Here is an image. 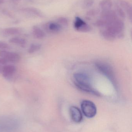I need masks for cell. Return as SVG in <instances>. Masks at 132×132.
<instances>
[{
  "label": "cell",
  "mask_w": 132,
  "mask_h": 132,
  "mask_svg": "<svg viewBox=\"0 0 132 132\" xmlns=\"http://www.w3.org/2000/svg\"><path fill=\"white\" fill-rule=\"evenodd\" d=\"M125 25L122 20L117 19L111 21L106 22L104 28L101 31L102 35L108 39H114L120 38L124 29Z\"/></svg>",
  "instance_id": "obj_1"
},
{
  "label": "cell",
  "mask_w": 132,
  "mask_h": 132,
  "mask_svg": "<svg viewBox=\"0 0 132 132\" xmlns=\"http://www.w3.org/2000/svg\"><path fill=\"white\" fill-rule=\"evenodd\" d=\"M74 83L76 87L81 90L97 96H100V94L91 85L89 76L83 73H77L74 75Z\"/></svg>",
  "instance_id": "obj_2"
},
{
  "label": "cell",
  "mask_w": 132,
  "mask_h": 132,
  "mask_svg": "<svg viewBox=\"0 0 132 132\" xmlns=\"http://www.w3.org/2000/svg\"><path fill=\"white\" fill-rule=\"evenodd\" d=\"M81 107L83 114L88 118H94L97 114V107L95 104L91 101L86 100L82 101Z\"/></svg>",
  "instance_id": "obj_3"
},
{
  "label": "cell",
  "mask_w": 132,
  "mask_h": 132,
  "mask_svg": "<svg viewBox=\"0 0 132 132\" xmlns=\"http://www.w3.org/2000/svg\"><path fill=\"white\" fill-rule=\"evenodd\" d=\"M96 65L102 73H103L107 77L110 79V80L114 84V75L111 67L108 64L102 62L97 63Z\"/></svg>",
  "instance_id": "obj_4"
},
{
  "label": "cell",
  "mask_w": 132,
  "mask_h": 132,
  "mask_svg": "<svg viewBox=\"0 0 132 132\" xmlns=\"http://www.w3.org/2000/svg\"><path fill=\"white\" fill-rule=\"evenodd\" d=\"M0 57L6 60L8 63H16L19 62L21 57L18 53L7 50H0Z\"/></svg>",
  "instance_id": "obj_5"
},
{
  "label": "cell",
  "mask_w": 132,
  "mask_h": 132,
  "mask_svg": "<svg viewBox=\"0 0 132 132\" xmlns=\"http://www.w3.org/2000/svg\"><path fill=\"white\" fill-rule=\"evenodd\" d=\"M74 27L77 31L81 32H88L91 29V27L84 21L78 17L75 18Z\"/></svg>",
  "instance_id": "obj_6"
},
{
  "label": "cell",
  "mask_w": 132,
  "mask_h": 132,
  "mask_svg": "<svg viewBox=\"0 0 132 132\" xmlns=\"http://www.w3.org/2000/svg\"><path fill=\"white\" fill-rule=\"evenodd\" d=\"M63 26L57 22H50L45 24L44 28L47 32L52 33H56L60 31Z\"/></svg>",
  "instance_id": "obj_7"
},
{
  "label": "cell",
  "mask_w": 132,
  "mask_h": 132,
  "mask_svg": "<svg viewBox=\"0 0 132 132\" xmlns=\"http://www.w3.org/2000/svg\"><path fill=\"white\" fill-rule=\"evenodd\" d=\"M70 113L71 118L76 123H80L83 120V116L80 110L77 107L73 106L70 108Z\"/></svg>",
  "instance_id": "obj_8"
},
{
  "label": "cell",
  "mask_w": 132,
  "mask_h": 132,
  "mask_svg": "<svg viewBox=\"0 0 132 132\" xmlns=\"http://www.w3.org/2000/svg\"><path fill=\"white\" fill-rule=\"evenodd\" d=\"M22 30L20 28L16 27L5 28L0 31V34L4 37L16 35L21 33Z\"/></svg>",
  "instance_id": "obj_9"
},
{
  "label": "cell",
  "mask_w": 132,
  "mask_h": 132,
  "mask_svg": "<svg viewBox=\"0 0 132 132\" xmlns=\"http://www.w3.org/2000/svg\"><path fill=\"white\" fill-rule=\"evenodd\" d=\"M101 19L108 22L117 19L118 17L115 11L110 10L102 11L101 14Z\"/></svg>",
  "instance_id": "obj_10"
},
{
  "label": "cell",
  "mask_w": 132,
  "mask_h": 132,
  "mask_svg": "<svg viewBox=\"0 0 132 132\" xmlns=\"http://www.w3.org/2000/svg\"><path fill=\"white\" fill-rule=\"evenodd\" d=\"M16 71L14 66L12 65H7L3 66L1 73L4 77L9 78L12 77Z\"/></svg>",
  "instance_id": "obj_11"
},
{
  "label": "cell",
  "mask_w": 132,
  "mask_h": 132,
  "mask_svg": "<svg viewBox=\"0 0 132 132\" xmlns=\"http://www.w3.org/2000/svg\"><path fill=\"white\" fill-rule=\"evenodd\" d=\"M21 11L22 12L28 13L38 17H42L43 16L42 13L40 10L34 7L24 8L21 9Z\"/></svg>",
  "instance_id": "obj_12"
},
{
  "label": "cell",
  "mask_w": 132,
  "mask_h": 132,
  "mask_svg": "<svg viewBox=\"0 0 132 132\" xmlns=\"http://www.w3.org/2000/svg\"><path fill=\"white\" fill-rule=\"evenodd\" d=\"M119 4H120V7L125 10L127 12L129 18L130 19L131 21L132 20V7L131 5L128 2L125 1L120 0L119 2Z\"/></svg>",
  "instance_id": "obj_13"
},
{
  "label": "cell",
  "mask_w": 132,
  "mask_h": 132,
  "mask_svg": "<svg viewBox=\"0 0 132 132\" xmlns=\"http://www.w3.org/2000/svg\"><path fill=\"white\" fill-rule=\"evenodd\" d=\"M32 34L34 38L36 39L43 38L45 36V33L44 31L36 26L33 27Z\"/></svg>",
  "instance_id": "obj_14"
},
{
  "label": "cell",
  "mask_w": 132,
  "mask_h": 132,
  "mask_svg": "<svg viewBox=\"0 0 132 132\" xmlns=\"http://www.w3.org/2000/svg\"><path fill=\"white\" fill-rule=\"evenodd\" d=\"M9 42L10 43L18 45L22 48H24L26 44L25 39L19 37H13L9 39Z\"/></svg>",
  "instance_id": "obj_15"
},
{
  "label": "cell",
  "mask_w": 132,
  "mask_h": 132,
  "mask_svg": "<svg viewBox=\"0 0 132 132\" xmlns=\"http://www.w3.org/2000/svg\"><path fill=\"white\" fill-rule=\"evenodd\" d=\"M100 9L104 11L111 10L112 7V2L111 0H103L99 4Z\"/></svg>",
  "instance_id": "obj_16"
},
{
  "label": "cell",
  "mask_w": 132,
  "mask_h": 132,
  "mask_svg": "<svg viewBox=\"0 0 132 132\" xmlns=\"http://www.w3.org/2000/svg\"><path fill=\"white\" fill-rule=\"evenodd\" d=\"M41 46H42L41 45L39 44L34 43V44H31L28 49V53L29 54L34 53L39 50L41 49Z\"/></svg>",
  "instance_id": "obj_17"
},
{
  "label": "cell",
  "mask_w": 132,
  "mask_h": 132,
  "mask_svg": "<svg viewBox=\"0 0 132 132\" xmlns=\"http://www.w3.org/2000/svg\"><path fill=\"white\" fill-rule=\"evenodd\" d=\"M94 0H84L82 3V8L84 9H87L91 7L94 4Z\"/></svg>",
  "instance_id": "obj_18"
},
{
  "label": "cell",
  "mask_w": 132,
  "mask_h": 132,
  "mask_svg": "<svg viewBox=\"0 0 132 132\" xmlns=\"http://www.w3.org/2000/svg\"><path fill=\"white\" fill-rule=\"evenodd\" d=\"M115 10H116V14H118L120 17L122 18H125L126 17V14L122 8H121L119 5H116L115 6Z\"/></svg>",
  "instance_id": "obj_19"
},
{
  "label": "cell",
  "mask_w": 132,
  "mask_h": 132,
  "mask_svg": "<svg viewBox=\"0 0 132 132\" xmlns=\"http://www.w3.org/2000/svg\"><path fill=\"white\" fill-rule=\"evenodd\" d=\"M57 22L61 25L62 26H66L68 24V21L66 18L61 17L57 19Z\"/></svg>",
  "instance_id": "obj_20"
},
{
  "label": "cell",
  "mask_w": 132,
  "mask_h": 132,
  "mask_svg": "<svg viewBox=\"0 0 132 132\" xmlns=\"http://www.w3.org/2000/svg\"><path fill=\"white\" fill-rule=\"evenodd\" d=\"M10 48L8 44L4 42L0 41V50H7Z\"/></svg>",
  "instance_id": "obj_21"
},
{
  "label": "cell",
  "mask_w": 132,
  "mask_h": 132,
  "mask_svg": "<svg viewBox=\"0 0 132 132\" xmlns=\"http://www.w3.org/2000/svg\"><path fill=\"white\" fill-rule=\"evenodd\" d=\"M98 12H98V10H97V9H92V10H90L88 12L87 15L88 16L92 17V16H94L97 15Z\"/></svg>",
  "instance_id": "obj_22"
},
{
  "label": "cell",
  "mask_w": 132,
  "mask_h": 132,
  "mask_svg": "<svg viewBox=\"0 0 132 132\" xmlns=\"http://www.w3.org/2000/svg\"><path fill=\"white\" fill-rule=\"evenodd\" d=\"M9 63L6 60L4 59V58L0 57V65L2 66L5 65H8Z\"/></svg>",
  "instance_id": "obj_23"
},
{
  "label": "cell",
  "mask_w": 132,
  "mask_h": 132,
  "mask_svg": "<svg viewBox=\"0 0 132 132\" xmlns=\"http://www.w3.org/2000/svg\"><path fill=\"white\" fill-rule=\"evenodd\" d=\"M3 12L4 14L6 15L7 16H9V17H10V18L12 17V14L9 11H7V10H3Z\"/></svg>",
  "instance_id": "obj_24"
},
{
  "label": "cell",
  "mask_w": 132,
  "mask_h": 132,
  "mask_svg": "<svg viewBox=\"0 0 132 132\" xmlns=\"http://www.w3.org/2000/svg\"><path fill=\"white\" fill-rule=\"evenodd\" d=\"M11 1L13 2H17L21 1V0H11Z\"/></svg>",
  "instance_id": "obj_25"
},
{
  "label": "cell",
  "mask_w": 132,
  "mask_h": 132,
  "mask_svg": "<svg viewBox=\"0 0 132 132\" xmlns=\"http://www.w3.org/2000/svg\"><path fill=\"white\" fill-rule=\"evenodd\" d=\"M4 2V0H0V5L3 4Z\"/></svg>",
  "instance_id": "obj_26"
},
{
  "label": "cell",
  "mask_w": 132,
  "mask_h": 132,
  "mask_svg": "<svg viewBox=\"0 0 132 132\" xmlns=\"http://www.w3.org/2000/svg\"><path fill=\"white\" fill-rule=\"evenodd\" d=\"M3 66H2L0 65V73H1L2 72V67H3Z\"/></svg>",
  "instance_id": "obj_27"
}]
</instances>
